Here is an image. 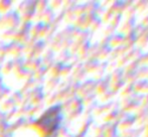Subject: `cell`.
<instances>
[{
	"instance_id": "6da1fadb",
	"label": "cell",
	"mask_w": 148,
	"mask_h": 137,
	"mask_svg": "<svg viewBox=\"0 0 148 137\" xmlns=\"http://www.w3.org/2000/svg\"><path fill=\"white\" fill-rule=\"evenodd\" d=\"M62 112L59 107L51 108L47 110L37 121V125L47 133L56 131L62 121Z\"/></svg>"
}]
</instances>
